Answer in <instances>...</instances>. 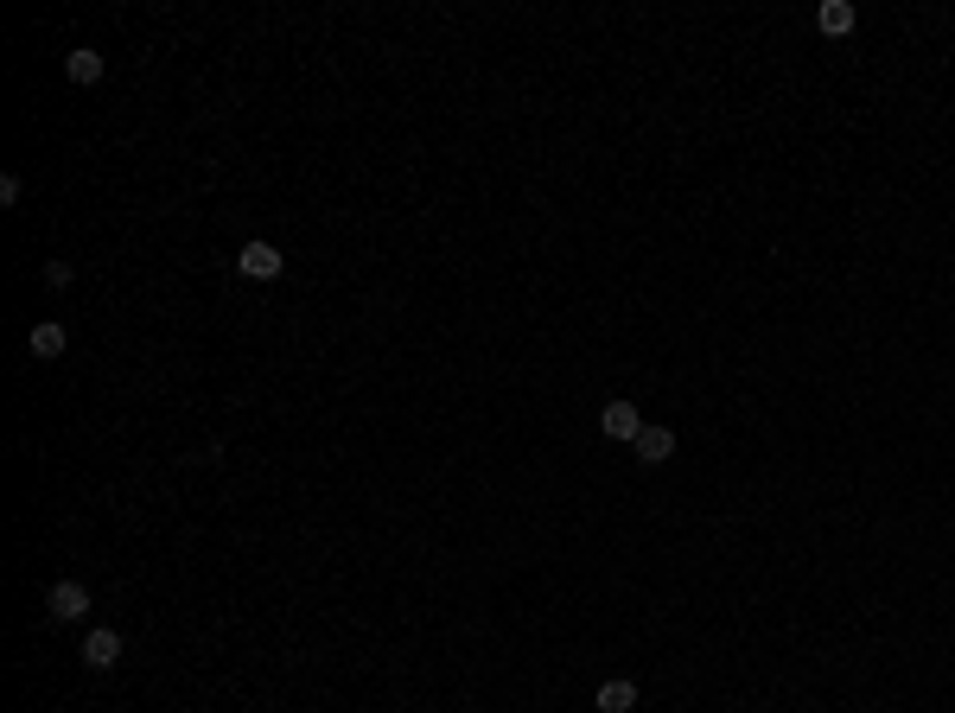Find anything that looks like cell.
I'll return each instance as SVG.
<instances>
[{
	"mask_svg": "<svg viewBox=\"0 0 955 713\" xmlns=\"http://www.w3.org/2000/svg\"><path fill=\"white\" fill-rule=\"evenodd\" d=\"M631 446H637V459H644V465H663L669 452H675V433H669V427H644Z\"/></svg>",
	"mask_w": 955,
	"mask_h": 713,
	"instance_id": "obj_6",
	"label": "cell"
},
{
	"mask_svg": "<svg viewBox=\"0 0 955 713\" xmlns=\"http://www.w3.org/2000/svg\"><path fill=\"white\" fill-rule=\"evenodd\" d=\"M631 707H637V682H624V675L599 682V713H631Z\"/></svg>",
	"mask_w": 955,
	"mask_h": 713,
	"instance_id": "obj_7",
	"label": "cell"
},
{
	"mask_svg": "<svg viewBox=\"0 0 955 713\" xmlns=\"http://www.w3.org/2000/svg\"><path fill=\"white\" fill-rule=\"evenodd\" d=\"M281 268H287V255L274 242H242V255H236L242 281H281Z\"/></svg>",
	"mask_w": 955,
	"mask_h": 713,
	"instance_id": "obj_2",
	"label": "cell"
},
{
	"mask_svg": "<svg viewBox=\"0 0 955 713\" xmlns=\"http://www.w3.org/2000/svg\"><path fill=\"white\" fill-rule=\"evenodd\" d=\"M599 427H605V440H637V433H644V414H637L631 402H605Z\"/></svg>",
	"mask_w": 955,
	"mask_h": 713,
	"instance_id": "obj_4",
	"label": "cell"
},
{
	"mask_svg": "<svg viewBox=\"0 0 955 713\" xmlns=\"http://www.w3.org/2000/svg\"><path fill=\"white\" fill-rule=\"evenodd\" d=\"M45 618L51 624H83V618H90V586H83V580H58V586H51V599H45Z\"/></svg>",
	"mask_w": 955,
	"mask_h": 713,
	"instance_id": "obj_1",
	"label": "cell"
},
{
	"mask_svg": "<svg viewBox=\"0 0 955 713\" xmlns=\"http://www.w3.org/2000/svg\"><path fill=\"white\" fill-rule=\"evenodd\" d=\"M64 77H71V83H102V51L77 45L71 58H64Z\"/></svg>",
	"mask_w": 955,
	"mask_h": 713,
	"instance_id": "obj_8",
	"label": "cell"
},
{
	"mask_svg": "<svg viewBox=\"0 0 955 713\" xmlns=\"http://www.w3.org/2000/svg\"><path fill=\"white\" fill-rule=\"evenodd\" d=\"M815 26H822L828 39H847V32H854V7H847V0H822V13H815Z\"/></svg>",
	"mask_w": 955,
	"mask_h": 713,
	"instance_id": "obj_9",
	"label": "cell"
},
{
	"mask_svg": "<svg viewBox=\"0 0 955 713\" xmlns=\"http://www.w3.org/2000/svg\"><path fill=\"white\" fill-rule=\"evenodd\" d=\"M64 344H71V338H64V325H51V319H39V325L26 332V351L39 357V363H58V357H64Z\"/></svg>",
	"mask_w": 955,
	"mask_h": 713,
	"instance_id": "obj_5",
	"label": "cell"
},
{
	"mask_svg": "<svg viewBox=\"0 0 955 713\" xmlns=\"http://www.w3.org/2000/svg\"><path fill=\"white\" fill-rule=\"evenodd\" d=\"M83 663H90V669H115L121 663V631H102V624H96V631H83Z\"/></svg>",
	"mask_w": 955,
	"mask_h": 713,
	"instance_id": "obj_3",
	"label": "cell"
},
{
	"mask_svg": "<svg viewBox=\"0 0 955 713\" xmlns=\"http://www.w3.org/2000/svg\"><path fill=\"white\" fill-rule=\"evenodd\" d=\"M20 198H26V185H20V179H13V172H7V179H0V204H7V211H13V204H20Z\"/></svg>",
	"mask_w": 955,
	"mask_h": 713,
	"instance_id": "obj_10",
	"label": "cell"
}]
</instances>
